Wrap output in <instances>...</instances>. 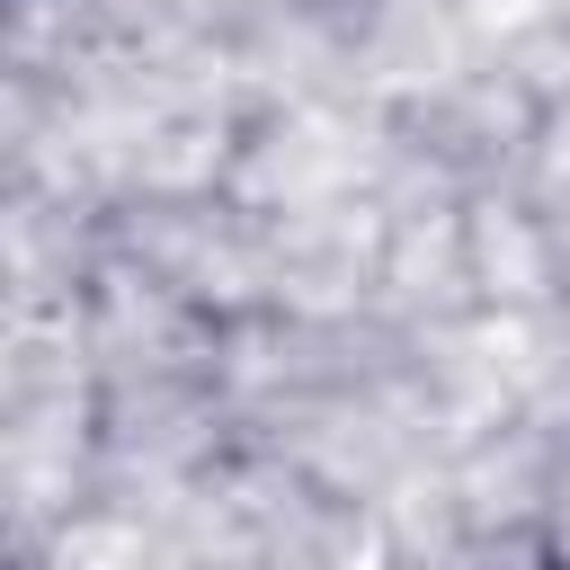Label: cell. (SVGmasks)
<instances>
[]
</instances>
